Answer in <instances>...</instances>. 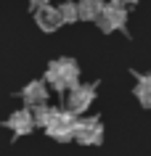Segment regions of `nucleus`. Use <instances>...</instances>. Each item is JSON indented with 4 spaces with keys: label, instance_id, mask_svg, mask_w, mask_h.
<instances>
[{
    "label": "nucleus",
    "instance_id": "obj_7",
    "mask_svg": "<svg viewBox=\"0 0 151 156\" xmlns=\"http://www.w3.org/2000/svg\"><path fill=\"white\" fill-rule=\"evenodd\" d=\"M34 13V24L40 27V32L45 34H53V32H59L61 24H64V19H61V11L56 8V5H40L37 11H32Z\"/></svg>",
    "mask_w": 151,
    "mask_h": 156
},
{
    "label": "nucleus",
    "instance_id": "obj_2",
    "mask_svg": "<svg viewBox=\"0 0 151 156\" xmlns=\"http://www.w3.org/2000/svg\"><path fill=\"white\" fill-rule=\"evenodd\" d=\"M80 77H82L80 64H77L74 58H69V56H61V58H56V61H50L48 69H45V74H42V80L48 82V87L53 93H59V95L61 93H69L77 82H80Z\"/></svg>",
    "mask_w": 151,
    "mask_h": 156
},
{
    "label": "nucleus",
    "instance_id": "obj_9",
    "mask_svg": "<svg viewBox=\"0 0 151 156\" xmlns=\"http://www.w3.org/2000/svg\"><path fill=\"white\" fill-rule=\"evenodd\" d=\"M133 77H135V87H133L135 101L143 108H151V72H146V74L133 72Z\"/></svg>",
    "mask_w": 151,
    "mask_h": 156
},
{
    "label": "nucleus",
    "instance_id": "obj_3",
    "mask_svg": "<svg viewBox=\"0 0 151 156\" xmlns=\"http://www.w3.org/2000/svg\"><path fill=\"white\" fill-rule=\"evenodd\" d=\"M95 95H98V85L95 82H77L74 87L67 93V108L74 111L77 116H82L85 111L95 103Z\"/></svg>",
    "mask_w": 151,
    "mask_h": 156
},
{
    "label": "nucleus",
    "instance_id": "obj_12",
    "mask_svg": "<svg viewBox=\"0 0 151 156\" xmlns=\"http://www.w3.org/2000/svg\"><path fill=\"white\" fill-rule=\"evenodd\" d=\"M48 3H50V0H29V8H32V11H37L40 5H48Z\"/></svg>",
    "mask_w": 151,
    "mask_h": 156
},
{
    "label": "nucleus",
    "instance_id": "obj_8",
    "mask_svg": "<svg viewBox=\"0 0 151 156\" xmlns=\"http://www.w3.org/2000/svg\"><path fill=\"white\" fill-rule=\"evenodd\" d=\"M48 82L45 80H32V82H27L21 87V101H24V106L34 108L40 106V103H48Z\"/></svg>",
    "mask_w": 151,
    "mask_h": 156
},
{
    "label": "nucleus",
    "instance_id": "obj_6",
    "mask_svg": "<svg viewBox=\"0 0 151 156\" xmlns=\"http://www.w3.org/2000/svg\"><path fill=\"white\" fill-rule=\"evenodd\" d=\"M3 127L13 132V138H24V135H29V132L37 127V122H34V111H32L29 106L19 108V111H13V114L5 116Z\"/></svg>",
    "mask_w": 151,
    "mask_h": 156
},
{
    "label": "nucleus",
    "instance_id": "obj_1",
    "mask_svg": "<svg viewBox=\"0 0 151 156\" xmlns=\"http://www.w3.org/2000/svg\"><path fill=\"white\" fill-rule=\"evenodd\" d=\"M34 122L37 127H42V132L50 140H59V143H72L74 140V127H77V114L69 111L67 106H50V103H40L34 106Z\"/></svg>",
    "mask_w": 151,
    "mask_h": 156
},
{
    "label": "nucleus",
    "instance_id": "obj_13",
    "mask_svg": "<svg viewBox=\"0 0 151 156\" xmlns=\"http://www.w3.org/2000/svg\"><path fill=\"white\" fill-rule=\"evenodd\" d=\"M111 3H119V5H125V8H133V5H138V0H111Z\"/></svg>",
    "mask_w": 151,
    "mask_h": 156
},
{
    "label": "nucleus",
    "instance_id": "obj_4",
    "mask_svg": "<svg viewBox=\"0 0 151 156\" xmlns=\"http://www.w3.org/2000/svg\"><path fill=\"white\" fill-rule=\"evenodd\" d=\"M74 143H80V146H101L103 143V122H101V116H77Z\"/></svg>",
    "mask_w": 151,
    "mask_h": 156
},
{
    "label": "nucleus",
    "instance_id": "obj_5",
    "mask_svg": "<svg viewBox=\"0 0 151 156\" xmlns=\"http://www.w3.org/2000/svg\"><path fill=\"white\" fill-rule=\"evenodd\" d=\"M95 24L103 34L111 32H127V8L119 5V3H106V8L101 11V16L95 19Z\"/></svg>",
    "mask_w": 151,
    "mask_h": 156
},
{
    "label": "nucleus",
    "instance_id": "obj_11",
    "mask_svg": "<svg viewBox=\"0 0 151 156\" xmlns=\"http://www.w3.org/2000/svg\"><path fill=\"white\" fill-rule=\"evenodd\" d=\"M59 11H61V19H64V24H74V21H80V8H77L74 0H67V3H61Z\"/></svg>",
    "mask_w": 151,
    "mask_h": 156
},
{
    "label": "nucleus",
    "instance_id": "obj_10",
    "mask_svg": "<svg viewBox=\"0 0 151 156\" xmlns=\"http://www.w3.org/2000/svg\"><path fill=\"white\" fill-rule=\"evenodd\" d=\"M77 8H80L82 21H95L101 16V11L106 8V0H77Z\"/></svg>",
    "mask_w": 151,
    "mask_h": 156
}]
</instances>
